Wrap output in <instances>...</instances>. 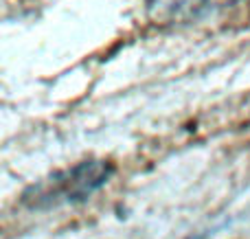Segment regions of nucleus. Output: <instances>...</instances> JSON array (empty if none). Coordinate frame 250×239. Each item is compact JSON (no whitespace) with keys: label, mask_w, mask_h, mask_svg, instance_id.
Wrapping results in <instances>:
<instances>
[{"label":"nucleus","mask_w":250,"mask_h":239,"mask_svg":"<svg viewBox=\"0 0 250 239\" xmlns=\"http://www.w3.org/2000/svg\"><path fill=\"white\" fill-rule=\"evenodd\" d=\"M110 176H112V167L108 162H79L31 187L24 193V202L31 209H53V206L83 202L97 189L104 187Z\"/></svg>","instance_id":"obj_1"},{"label":"nucleus","mask_w":250,"mask_h":239,"mask_svg":"<svg viewBox=\"0 0 250 239\" xmlns=\"http://www.w3.org/2000/svg\"><path fill=\"white\" fill-rule=\"evenodd\" d=\"M237 2L239 0H151L149 16L156 22L182 24V22L200 20V18L208 16V13H215L220 9Z\"/></svg>","instance_id":"obj_2"}]
</instances>
